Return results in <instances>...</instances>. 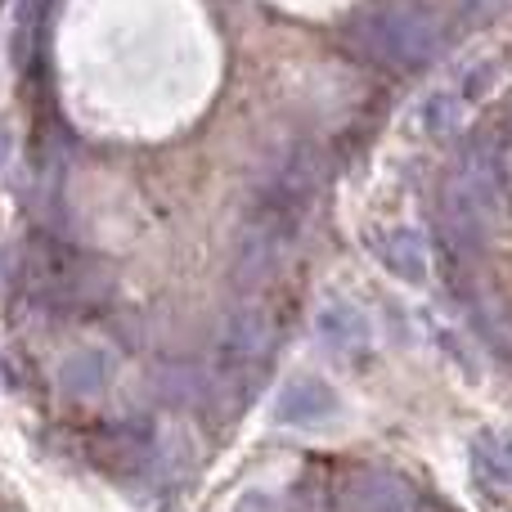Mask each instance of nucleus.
<instances>
[{
	"label": "nucleus",
	"instance_id": "4468645a",
	"mask_svg": "<svg viewBox=\"0 0 512 512\" xmlns=\"http://www.w3.org/2000/svg\"><path fill=\"white\" fill-rule=\"evenodd\" d=\"M234 512H274V504L265 495H248V499H239V508Z\"/></svg>",
	"mask_w": 512,
	"mask_h": 512
},
{
	"label": "nucleus",
	"instance_id": "ddd939ff",
	"mask_svg": "<svg viewBox=\"0 0 512 512\" xmlns=\"http://www.w3.org/2000/svg\"><path fill=\"white\" fill-rule=\"evenodd\" d=\"M495 81H499V63H490V59H486V63H477V68H472L468 77H463L459 99H481L490 86H495Z\"/></svg>",
	"mask_w": 512,
	"mask_h": 512
},
{
	"label": "nucleus",
	"instance_id": "9d476101",
	"mask_svg": "<svg viewBox=\"0 0 512 512\" xmlns=\"http://www.w3.org/2000/svg\"><path fill=\"white\" fill-rule=\"evenodd\" d=\"M104 382H108L104 351H77V355H68L59 369V387L68 391V396H95V391H104Z\"/></svg>",
	"mask_w": 512,
	"mask_h": 512
},
{
	"label": "nucleus",
	"instance_id": "dca6fc26",
	"mask_svg": "<svg viewBox=\"0 0 512 512\" xmlns=\"http://www.w3.org/2000/svg\"><path fill=\"white\" fill-rule=\"evenodd\" d=\"M504 131H508V140H512V99H508V108H504Z\"/></svg>",
	"mask_w": 512,
	"mask_h": 512
},
{
	"label": "nucleus",
	"instance_id": "7ed1b4c3",
	"mask_svg": "<svg viewBox=\"0 0 512 512\" xmlns=\"http://www.w3.org/2000/svg\"><path fill=\"white\" fill-rule=\"evenodd\" d=\"M270 346H274V319L256 306L234 310V315L225 319L221 337H216V355H221V364L230 373L261 364L265 355H270Z\"/></svg>",
	"mask_w": 512,
	"mask_h": 512
},
{
	"label": "nucleus",
	"instance_id": "20e7f679",
	"mask_svg": "<svg viewBox=\"0 0 512 512\" xmlns=\"http://www.w3.org/2000/svg\"><path fill=\"white\" fill-rule=\"evenodd\" d=\"M418 504H423V495L387 468H364L346 481V508L351 512H414Z\"/></svg>",
	"mask_w": 512,
	"mask_h": 512
},
{
	"label": "nucleus",
	"instance_id": "f03ea898",
	"mask_svg": "<svg viewBox=\"0 0 512 512\" xmlns=\"http://www.w3.org/2000/svg\"><path fill=\"white\" fill-rule=\"evenodd\" d=\"M445 189H454L459 198H468L481 216H490L499 203H504V171H499V149L486 140L463 144L459 162H454Z\"/></svg>",
	"mask_w": 512,
	"mask_h": 512
},
{
	"label": "nucleus",
	"instance_id": "1a4fd4ad",
	"mask_svg": "<svg viewBox=\"0 0 512 512\" xmlns=\"http://www.w3.org/2000/svg\"><path fill=\"white\" fill-rule=\"evenodd\" d=\"M472 477L486 490L512 486V432H481L472 441Z\"/></svg>",
	"mask_w": 512,
	"mask_h": 512
},
{
	"label": "nucleus",
	"instance_id": "0eeeda50",
	"mask_svg": "<svg viewBox=\"0 0 512 512\" xmlns=\"http://www.w3.org/2000/svg\"><path fill=\"white\" fill-rule=\"evenodd\" d=\"M315 333H319V342L337 355H364L373 342L369 319H364V310H355L351 301H328L315 315Z\"/></svg>",
	"mask_w": 512,
	"mask_h": 512
},
{
	"label": "nucleus",
	"instance_id": "423d86ee",
	"mask_svg": "<svg viewBox=\"0 0 512 512\" xmlns=\"http://www.w3.org/2000/svg\"><path fill=\"white\" fill-rule=\"evenodd\" d=\"M486 221L490 216H481L468 198L445 189L441 194V243H445V252H450V261H468L472 252H481V243H486Z\"/></svg>",
	"mask_w": 512,
	"mask_h": 512
},
{
	"label": "nucleus",
	"instance_id": "39448f33",
	"mask_svg": "<svg viewBox=\"0 0 512 512\" xmlns=\"http://www.w3.org/2000/svg\"><path fill=\"white\" fill-rule=\"evenodd\" d=\"M337 414V391L319 378H297L274 396V423L288 427H310Z\"/></svg>",
	"mask_w": 512,
	"mask_h": 512
},
{
	"label": "nucleus",
	"instance_id": "2eb2a0df",
	"mask_svg": "<svg viewBox=\"0 0 512 512\" xmlns=\"http://www.w3.org/2000/svg\"><path fill=\"white\" fill-rule=\"evenodd\" d=\"M9 149H14V144H9V131H0V167L9 162Z\"/></svg>",
	"mask_w": 512,
	"mask_h": 512
},
{
	"label": "nucleus",
	"instance_id": "6e6552de",
	"mask_svg": "<svg viewBox=\"0 0 512 512\" xmlns=\"http://www.w3.org/2000/svg\"><path fill=\"white\" fill-rule=\"evenodd\" d=\"M373 256L382 261V270L396 274V279H405V283H423L427 270H432L423 234L409 230V225H396V230L378 234V239H373Z\"/></svg>",
	"mask_w": 512,
	"mask_h": 512
},
{
	"label": "nucleus",
	"instance_id": "f257e3e1",
	"mask_svg": "<svg viewBox=\"0 0 512 512\" xmlns=\"http://www.w3.org/2000/svg\"><path fill=\"white\" fill-rule=\"evenodd\" d=\"M351 45L387 68H423L441 50V18L418 0H387L351 23Z\"/></svg>",
	"mask_w": 512,
	"mask_h": 512
},
{
	"label": "nucleus",
	"instance_id": "9b49d317",
	"mask_svg": "<svg viewBox=\"0 0 512 512\" xmlns=\"http://www.w3.org/2000/svg\"><path fill=\"white\" fill-rule=\"evenodd\" d=\"M468 310H472V319H477L481 337L490 342V351H495L499 360L512 364V315L508 310L486 306V301H477V297H468Z\"/></svg>",
	"mask_w": 512,
	"mask_h": 512
},
{
	"label": "nucleus",
	"instance_id": "f8f14e48",
	"mask_svg": "<svg viewBox=\"0 0 512 512\" xmlns=\"http://www.w3.org/2000/svg\"><path fill=\"white\" fill-rule=\"evenodd\" d=\"M463 122V99L454 95V90H441V95H432L423 108H418V126H423L432 140H445V135H454Z\"/></svg>",
	"mask_w": 512,
	"mask_h": 512
}]
</instances>
